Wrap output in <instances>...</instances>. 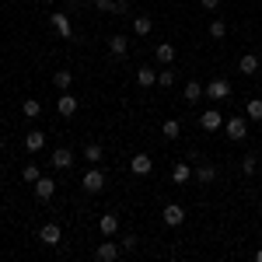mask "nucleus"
I'll return each mask as SVG.
<instances>
[{"label":"nucleus","instance_id":"1","mask_svg":"<svg viewBox=\"0 0 262 262\" xmlns=\"http://www.w3.org/2000/svg\"><path fill=\"white\" fill-rule=\"evenodd\" d=\"M224 133L234 143H242L245 137H248V116H231V119H224Z\"/></svg>","mask_w":262,"mask_h":262},{"label":"nucleus","instance_id":"2","mask_svg":"<svg viewBox=\"0 0 262 262\" xmlns=\"http://www.w3.org/2000/svg\"><path fill=\"white\" fill-rule=\"evenodd\" d=\"M81 189L84 192H101V189H105V171H101L98 164H91L81 175Z\"/></svg>","mask_w":262,"mask_h":262},{"label":"nucleus","instance_id":"3","mask_svg":"<svg viewBox=\"0 0 262 262\" xmlns=\"http://www.w3.org/2000/svg\"><path fill=\"white\" fill-rule=\"evenodd\" d=\"M161 221L168 224V227H182V224H185V206H179V203H164Z\"/></svg>","mask_w":262,"mask_h":262},{"label":"nucleus","instance_id":"4","mask_svg":"<svg viewBox=\"0 0 262 262\" xmlns=\"http://www.w3.org/2000/svg\"><path fill=\"white\" fill-rule=\"evenodd\" d=\"M77 108H81V105H77V98H74L70 91H63L60 98H56V112H60L63 119H74V116H77Z\"/></svg>","mask_w":262,"mask_h":262},{"label":"nucleus","instance_id":"5","mask_svg":"<svg viewBox=\"0 0 262 262\" xmlns=\"http://www.w3.org/2000/svg\"><path fill=\"white\" fill-rule=\"evenodd\" d=\"M206 98H213V101H224V98H231V84L224 81V77H213V81L206 84Z\"/></svg>","mask_w":262,"mask_h":262},{"label":"nucleus","instance_id":"6","mask_svg":"<svg viewBox=\"0 0 262 262\" xmlns=\"http://www.w3.org/2000/svg\"><path fill=\"white\" fill-rule=\"evenodd\" d=\"M200 126L206 129V133H217V129L224 126V116L217 112V108H206V112L200 116Z\"/></svg>","mask_w":262,"mask_h":262},{"label":"nucleus","instance_id":"7","mask_svg":"<svg viewBox=\"0 0 262 262\" xmlns=\"http://www.w3.org/2000/svg\"><path fill=\"white\" fill-rule=\"evenodd\" d=\"M49 161H53L56 171H70V168H74V150L60 147V150H53V158H49Z\"/></svg>","mask_w":262,"mask_h":262},{"label":"nucleus","instance_id":"8","mask_svg":"<svg viewBox=\"0 0 262 262\" xmlns=\"http://www.w3.org/2000/svg\"><path fill=\"white\" fill-rule=\"evenodd\" d=\"M32 189H35V200H39V203H49V200H53V192H56V182H53V179H46V175H42V179L35 182Z\"/></svg>","mask_w":262,"mask_h":262},{"label":"nucleus","instance_id":"9","mask_svg":"<svg viewBox=\"0 0 262 262\" xmlns=\"http://www.w3.org/2000/svg\"><path fill=\"white\" fill-rule=\"evenodd\" d=\"M122 255V248L116 242H105V245H98V248H95V259L98 262H116Z\"/></svg>","mask_w":262,"mask_h":262},{"label":"nucleus","instance_id":"10","mask_svg":"<svg viewBox=\"0 0 262 262\" xmlns=\"http://www.w3.org/2000/svg\"><path fill=\"white\" fill-rule=\"evenodd\" d=\"M49 25L60 32L63 39H70V35H74V25H70V18H67V14H60V11H53V14H49Z\"/></svg>","mask_w":262,"mask_h":262},{"label":"nucleus","instance_id":"11","mask_svg":"<svg viewBox=\"0 0 262 262\" xmlns=\"http://www.w3.org/2000/svg\"><path fill=\"white\" fill-rule=\"evenodd\" d=\"M60 238H63V231L56 227V224H42L39 227V242L42 245H60Z\"/></svg>","mask_w":262,"mask_h":262},{"label":"nucleus","instance_id":"12","mask_svg":"<svg viewBox=\"0 0 262 262\" xmlns=\"http://www.w3.org/2000/svg\"><path fill=\"white\" fill-rule=\"evenodd\" d=\"M150 168H154L150 154H133V161H129V171L133 175H150Z\"/></svg>","mask_w":262,"mask_h":262},{"label":"nucleus","instance_id":"13","mask_svg":"<svg viewBox=\"0 0 262 262\" xmlns=\"http://www.w3.org/2000/svg\"><path fill=\"white\" fill-rule=\"evenodd\" d=\"M203 95H206V88H203L200 81H189V84H185V88H182V98L189 101V105H196V101H200Z\"/></svg>","mask_w":262,"mask_h":262},{"label":"nucleus","instance_id":"14","mask_svg":"<svg viewBox=\"0 0 262 262\" xmlns=\"http://www.w3.org/2000/svg\"><path fill=\"white\" fill-rule=\"evenodd\" d=\"M42 147H46V133H42V129H32V133L25 137V150H28V154H39Z\"/></svg>","mask_w":262,"mask_h":262},{"label":"nucleus","instance_id":"15","mask_svg":"<svg viewBox=\"0 0 262 262\" xmlns=\"http://www.w3.org/2000/svg\"><path fill=\"white\" fill-rule=\"evenodd\" d=\"M98 231L105 234V238H112V234H119V217H116V213H105V217L98 221Z\"/></svg>","mask_w":262,"mask_h":262},{"label":"nucleus","instance_id":"16","mask_svg":"<svg viewBox=\"0 0 262 262\" xmlns=\"http://www.w3.org/2000/svg\"><path fill=\"white\" fill-rule=\"evenodd\" d=\"M238 70H242L245 77H252V74H259V56H255V53H245L242 60H238Z\"/></svg>","mask_w":262,"mask_h":262},{"label":"nucleus","instance_id":"17","mask_svg":"<svg viewBox=\"0 0 262 262\" xmlns=\"http://www.w3.org/2000/svg\"><path fill=\"white\" fill-rule=\"evenodd\" d=\"M154 60L161 63V67H168V63H175V46H171V42H161V46L154 49Z\"/></svg>","mask_w":262,"mask_h":262},{"label":"nucleus","instance_id":"18","mask_svg":"<svg viewBox=\"0 0 262 262\" xmlns=\"http://www.w3.org/2000/svg\"><path fill=\"white\" fill-rule=\"evenodd\" d=\"M189 179H192V168H189L185 161H179L175 168H171V182H175V185H185Z\"/></svg>","mask_w":262,"mask_h":262},{"label":"nucleus","instance_id":"19","mask_svg":"<svg viewBox=\"0 0 262 262\" xmlns=\"http://www.w3.org/2000/svg\"><path fill=\"white\" fill-rule=\"evenodd\" d=\"M137 84H140V88H154V84H158L154 67H140V70H137Z\"/></svg>","mask_w":262,"mask_h":262},{"label":"nucleus","instance_id":"20","mask_svg":"<svg viewBox=\"0 0 262 262\" xmlns=\"http://www.w3.org/2000/svg\"><path fill=\"white\" fill-rule=\"evenodd\" d=\"M245 116H248V122H262V98H248Z\"/></svg>","mask_w":262,"mask_h":262},{"label":"nucleus","instance_id":"21","mask_svg":"<svg viewBox=\"0 0 262 262\" xmlns=\"http://www.w3.org/2000/svg\"><path fill=\"white\" fill-rule=\"evenodd\" d=\"M108 53H112V56H126V53H129V42L122 39V35H112V39H108Z\"/></svg>","mask_w":262,"mask_h":262},{"label":"nucleus","instance_id":"22","mask_svg":"<svg viewBox=\"0 0 262 262\" xmlns=\"http://www.w3.org/2000/svg\"><path fill=\"white\" fill-rule=\"evenodd\" d=\"M21 112H25V119H35V116H42V101L39 98H25Z\"/></svg>","mask_w":262,"mask_h":262},{"label":"nucleus","instance_id":"23","mask_svg":"<svg viewBox=\"0 0 262 262\" xmlns=\"http://www.w3.org/2000/svg\"><path fill=\"white\" fill-rule=\"evenodd\" d=\"M81 154H84V161H88V164H98L101 158H105V150H101L98 143H88V147H84Z\"/></svg>","mask_w":262,"mask_h":262},{"label":"nucleus","instance_id":"24","mask_svg":"<svg viewBox=\"0 0 262 262\" xmlns=\"http://www.w3.org/2000/svg\"><path fill=\"white\" fill-rule=\"evenodd\" d=\"M161 133L168 137V140H179V137H182V122H179V119H168V122H161Z\"/></svg>","mask_w":262,"mask_h":262},{"label":"nucleus","instance_id":"25","mask_svg":"<svg viewBox=\"0 0 262 262\" xmlns=\"http://www.w3.org/2000/svg\"><path fill=\"white\" fill-rule=\"evenodd\" d=\"M150 28H154V21L147 18V14H137V18H133V32H137V35H150Z\"/></svg>","mask_w":262,"mask_h":262},{"label":"nucleus","instance_id":"26","mask_svg":"<svg viewBox=\"0 0 262 262\" xmlns=\"http://www.w3.org/2000/svg\"><path fill=\"white\" fill-rule=\"evenodd\" d=\"M53 84H56L60 91H70V84H74V74H70V70H56V74H53Z\"/></svg>","mask_w":262,"mask_h":262},{"label":"nucleus","instance_id":"27","mask_svg":"<svg viewBox=\"0 0 262 262\" xmlns=\"http://www.w3.org/2000/svg\"><path fill=\"white\" fill-rule=\"evenodd\" d=\"M192 179H196V182H203V185H210V182L217 179V168H213V164H203V168L196 171V175H192Z\"/></svg>","mask_w":262,"mask_h":262},{"label":"nucleus","instance_id":"28","mask_svg":"<svg viewBox=\"0 0 262 262\" xmlns=\"http://www.w3.org/2000/svg\"><path fill=\"white\" fill-rule=\"evenodd\" d=\"M21 179H25V182H32V185H35V182L42 179V171L35 168V164H25V168H21Z\"/></svg>","mask_w":262,"mask_h":262},{"label":"nucleus","instance_id":"29","mask_svg":"<svg viewBox=\"0 0 262 262\" xmlns=\"http://www.w3.org/2000/svg\"><path fill=\"white\" fill-rule=\"evenodd\" d=\"M224 35H227V25H224L221 18L210 21V39H224Z\"/></svg>","mask_w":262,"mask_h":262},{"label":"nucleus","instance_id":"30","mask_svg":"<svg viewBox=\"0 0 262 262\" xmlns=\"http://www.w3.org/2000/svg\"><path fill=\"white\" fill-rule=\"evenodd\" d=\"M255 168H259V158H255V154H245L242 171H245V175H255Z\"/></svg>","mask_w":262,"mask_h":262},{"label":"nucleus","instance_id":"31","mask_svg":"<svg viewBox=\"0 0 262 262\" xmlns=\"http://www.w3.org/2000/svg\"><path fill=\"white\" fill-rule=\"evenodd\" d=\"M158 84H161V88H171V84H175V70H161V74H158Z\"/></svg>","mask_w":262,"mask_h":262},{"label":"nucleus","instance_id":"32","mask_svg":"<svg viewBox=\"0 0 262 262\" xmlns=\"http://www.w3.org/2000/svg\"><path fill=\"white\" fill-rule=\"evenodd\" d=\"M95 7L105 11V14H116V0H95Z\"/></svg>","mask_w":262,"mask_h":262},{"label":"nucleus","instance_id":"33","mask_svg":"<svg viewBox=\"0 0 262 262\" xmlns=\"http://www.w3.org/2000/svg\"><path fill=\"white\" fill-rule=\"evenodd\" d=\"M137 248V238L133 234H122V252H133Z\"/></svg>","mask_w":262,"mask_h":262},{"label":"nucleus","instance_id":"34","mask_svg":"<svg viewBox=\"0 0 262 262\" xmlns=\"http://www.w3.org/2000/svg\"><path fill=\"white\" fill-rule=\"evenodd\" d=\"M203 4V11H217V7H221V0H200Z\"/></svg>","mask_w":262,"mask_h":262},{"label":"nucleus","instance_id":"35","mask_svg":"<svg viewBox=\"0 0 262 262\" xmlns=\"http://www.w3.org/2000/svg\"><path fill=\"white\" fill-rule=\"evenodd\" d=\"M255 262H262V248H259V252H255Z\"/></svg>","mask_w":262,"mask_h":262},{"label":"nucleus","instance_id":"36","mask_svg":"<svg viewBox=\"0 0 262 262\" xmlns=\"http://www.w3.org/2000/svg\"><path fill=\"white\" fill-rule=\"evenodd\" d=\"M0 154H4V137H0Z\"/></svg>","mask_w":262,"mask_h":262},{"label":"nucleus","instance_id":"37","mask_svg":"<svg viewBox=\"0 0 262 262\" xmlns=\"http://www.w3.org/2000/svg\"><path fill=\"white\" fill-rule=\"evenodd\" d=\"M39 4H53V0H39Z\"/></svg>","mask_w":262,"mask_h":262}]
</instances>
